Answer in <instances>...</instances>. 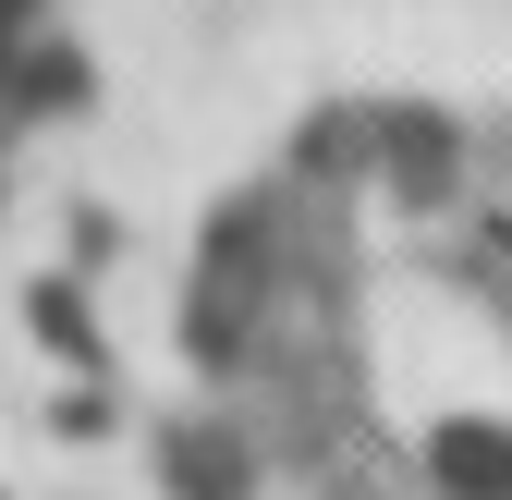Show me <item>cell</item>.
I'll return each mask as SVG.
<instances>
[{"mask_svg":"<svg viewBox=\"0 0 512 500\" xmlns=\"http://www.w3.org/2000/svg\"><path fill=\"white\" fill-rule=\"evenodd\" d=\"M25 25H37V0H0V98H13V74H25V49H37Z\"/></svg>","mask_w":512,"mask_h":500,"instance_id":"5b68a950","label":"cell"},{"mask_svg":"<svg viewBox=\"0 0 512 500\" xmlns=\"http://www.w3.org/2000/svg\"><path fill=\"white\" fill-rule=\"evenodd\" d=\"M159 476L171 500H244V440H220V427H159Z\"/></svg>","mask_w":512,"mask_h":500,"instance_id":"3957f363","label":"cell"},{"mask_svg":"<svg viewBox=\"0 0 512 500\" xmlns=\"http://www.w3.org/2000/svg\"><path fill=\"white\" fill-rule=\"evenodd\" d=\"M378 159H391L403 196H452V171H464V147H452L439 110H378Z\"/></svg>","mask_w":512,"mask_h":500,"instance_id":"7a4b0ae2","label":"cell"},{"mask_svg":"<svg viewBox=\"0 0 512 500\" xmlns=\"http://www.w3.org/2000/svg\"><path fill=\"white\" fill-rule=\"evenodd\" d=\"M25 305H37V342H49V354H74V366L98 354V330H86V293H74V281H37Z\"/></svg>","mask_w":512,"mask_h":500,"instance_id":"277c9868","label":"cell"},{"mask_svg":"<svg viewBox=\"0 0 512 500\" xmlns=\"http://www.w3.org/2000/svg\"><path fill=\"white\" fill-rule=\"evenodd\" d=\"M427 488H439V500H512V427L439 415V427H427Z\"/></svg>","mask_w":512,"mask_h":500,"instance_id":"6da1fadb","label":"cell"}]
</instances>
